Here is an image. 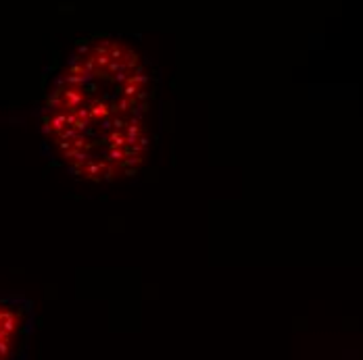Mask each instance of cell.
<instances>
[{
	"mask_svg": "<svg viewBox=\"0 0 363 360\" xmlns=\"http://www.w3.org/2000/svg\"><path fill=\"white\" fill-rule=\"evenodd\" d=\"M155 88L145 57L123 37L79 44L55 79L44 132L77 180L134 178L152 146Z\"/></svg>",
	"mask_w": 363,
	"mask_h": 360,
	"instance_id": "6da1fadb",
	"label": "cell"
},
{
	"mask_svg": "<svg viewBox=\"0 0 363 360\" xmlns=\"http://www.w3.org/2000/svg\"><path fill=\"white\" fill-rule=\"evenodd\" d=\"M30 327V308L21 300L0 298V360H15Z\"/></svg>",
	"mask_w": 363,
	"mask_h": 360,
	"instance_id": "7a4b0ae2",
	"label": "cell"
}]
</instances>
